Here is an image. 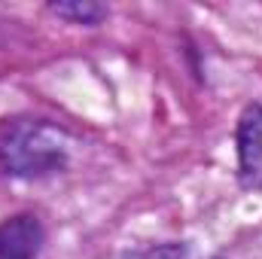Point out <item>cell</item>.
Segmentation results:
<instances>
[{
  "instance_id": "obj_2",
  "label": "cell",
  "mask_w": 262,
  "mask_h": 259,
  "mask_svg": "<svg viewBox=\"0 0 262 259\" xmlns=\"http://www.w3.org/2000/svg\"><path fill=\"white\" fill-rule=\"evenodd\" d=\"M238 180L244 189H262V107L253 104L238 119Z\"/></svg>"
},
{
  "instance_id": "obj_1",
  "label": "cell",
  "mask_w": 262,
  "mask_h": 259,
  "mask_svg": "<svg viewBox=\"0 0 262 259\" xmlns=\"http://www.w3.org/2000/svg\"><path fill=\"white\" fill-rule=\"evenodd\" d=\"M67 162V137L46 119H3L0 122V174L43 177Z\"/></svg>"
},
{
  "instance_id": "obj_4",
  "label": "cell",
  "mask_w": 262,
  "mask_h": 259,
  "mask_svg": "<svg viewBox=\"0 0 262 259\" xmlns=\"http://www.w3.org/2000/svg\"><path fill=\"white\" fill-rule=\"evenodd\" d=\"M52 12L55 15H61V18H70V21H76V25H98L104 15H107V6H101V3H52Z\"/></svg>"
},
{
  "instance_id": "obj_3",
  "label": "cell",
  "mask_w": 262,
  "mask_h": 259,
  "mask_svg": "<svg viewBox=\"0 0 262 259\" xmlns=\"http://www.w3.org/2000/svg\"><path fill=\"white\" fill-rule=\"evenodd\" d=\"M46 232L34 213H15L0 223V259H37Z\"/></svg>"
}]
</instances>
